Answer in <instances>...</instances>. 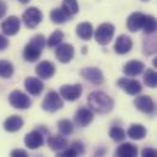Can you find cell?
I'll return each instance as SVG.
<instances>
[{
	"label": "cell",
	"mask_w": 157,
	"mask_h": 157,
	"mask_svg": "<svg viewBox=\"0 0 157 157\" xmlns=\"http://www.w3.org/2000/svg\"><path fill=\"white\" fill-rule=\"evenodd\" d=\"M87 104L93 113L105 114L113 109L114 101L110 96L102 91H93L87 97Z\"/></svg>",
	"instance_id": "1"
},
{
	"label": "cell",
	"mask_w": 157,
	"mask_h": 157,
	"mask_svg": "<svg viewBox=\"0 0 157 157\" xmlns=\"http://www.w3.org/2000/svg\"><path fill=\"white\" fill-rule=\"evenodd\" d=\"M45 47V37L43 34H36L31 38V40L26 44L23 49V58L26 61L34 63L40 56L43 49Z\"/></svg>",
	"instance_id": "2"
},
{
	"label": "cell",
	"mask_w": 157,
	"mask_h": 157,
	"mask_svg": "<svg viewBox=\"0 0 157 157\" xmlns=\"http://www.w3.org/2000/svg\"><path fill=\"white\" fill-rule=\"evenodd\" d=\"M114 31H115V28H114V26L110 22H103V23H101L97 27L96 32H94V39H96V42L98 44H101V45L108 44L112 40L113 36H114Z\"/></svg>",
	"instance_id": "3"
},
{
	"label": "cell",
	"mask_w": 157,
	"mask_h": 157,
	"mask_svg": "<svg viewBox=\"0 0 157 157\" xmlns=\"http://www.w3.org/2000/svg\"><path fill=\"white\" fill-rule=\"evenodd\" d=\"M63 105H64V102L61 99V96L55 91L48 92L42 102V109L45 112H49V113H54V112L61 109Z\"/></svg>",
	"instance_id": "4"
},
{
	"label": "cell",
	"mask_w": 157,
	"mask_h": 157,
	"mask_svg": "<svg viewBox=\"0 0 157 157\" xmlns=\"http://www.w3.org/2000/svg\"><path fill=\"white\" fill-rule=\"evenodd\" d=\"M43 20V13L39 9L34 7V6H31L28 9H26L22 13V21L23 23L26 25V27L33 29L36 28Z\"/></svg>",
	"instance_id": "5"
},
{
	"label": "cell",
	"mask_w": 157,
	"mask_h": 157,
	"mask_svg": "<svg viewBox=\"0 0 157 157\" xmlns=\"http://www.w3.org/2000/svg\"><path fill=\"white\" fill-rule=\"evenodd\" d=\"M9 103L16 109H27L31 107V98L20 90H13L9 94Z\"/></svg>",
	"instance_id": "6"
},
{
	"label": "cell",
	"mask_w": 157,
	"mask_h": 157,
	"mask_svg": "<svg viewBox=\"0 0 157 157\" xmlns=\"http://www.w3.org/2000/svg\"><path fill=\"white\" fill-rule=\"evenodd\" d=\"M82 93V86L80 83H75V85H63L59 90V94L61 96V98L66 99V101H76L81 97Z\"/></svg>",
	"instance_id": "7"
},
{
	"label": "cell",
	"mask_w": 157,
	"mask_h": 157,
	"mask_svg": "<svg viewBox=\"0 0 157 157\" xmlns=\"http://www.w3.org/2000/svg\"><path fill=\"white\" fill-rule=\"evenodd\" d=\"M118 86L124 91L126 92L128 94H131V96H136L139 94L141 91H142V86L141 83L137 81V80H134V78H126V77H121L117 81Z\"/></svg>",
	"instance_id": "8"
},
{
	"label": "cell",
	"mask_w": 157,
	"mask_h": 157,
	"mask_svg": "<svg viewBox=\"0 0 157 157\" xmlns=\"http://www.w3.org/2000/svg\"><path fill=\"white\" fill-rule=\"evenodd\" d=\"M74 54H75V49L71 44L69 43H60L56 45V49H55V56L56 59L63 63V64H67L72 60L74 58Z\"/></svg>",
	"instance_id": "9"
},
{
	"label": "cell",
	"mask_w": 157,
	"mask_h": 157,
	"mask_svg": "<svg viewBox=\"0 0 157 157\" xmlns=\"http://www.w3.org/2000/svg\"><path fill=\"white\" fill-rule=\"evenodd\" d=\"M43 144H44V132L39 128L29 131L25 136V145L29 150H36V148L40 147Z\"/></svg>",
	"instance_id": "10"
},
{
	"label": "cell",
	"mask_w": 157,
	"mask_h": 157,
	"mask_svg": "<svg viewBox=\"0 0 157 157\" xmlns=\"http://www.w3.org/2000/svg\"><path fill=\"white\" fill-rule=\"evenodd\" d=\"M81 76L83 78H86L87 81H90L91 83L93 85H102L103 81H104V76H103V72L98 69V67H94V66H90V67H83L81 71H80Z\"/></svg>",
	"instance_id": "11"
},
{
	"label": "cell",
	"mask_w": 157,
	"mask_h": 157,
	"mask_svg": "<svg viewBox=\"0 0 157 157\" xmlns=\"http://www.w3.org/2000/svg\"><path fill=\"white\" fill-rule=\"evenodd\" d=\"M93 120V112L90 108L82 107L74 115V123L78 128H85Z\"/></svg>",
	"instance_id": "12"
},
{
	"label": "cell",
	"mask_w": 157,
	"mask_h": 157,
	"mask_svg": "<svg viewBox=\"0 0 157 157\" xmlns=\"http://www.w3.org/2000/svg\"><path fill=\"white\" fill-rule=\"evenodd\" d=\"M21 27V21L17 16H9L1 23V29L5 36H15Z\"/></svg>",
	"instance_id": "13"
},
{
	"label": "cell",
	"mask_w": 157,
	"mask_h": 157,
	"mask_svg": "<svg viewBox=\"0 0 157 157\" xmlns=\"http://www.w3.org/2000/svg\"><path fill=\"white\" fill-rule=\"evenodd\" d=\"M134 105L142 113L146 114H152L155 112V102L152 101V98L150 96L142 94V96H137L134 99Z\"/></svg>",
	"instance_id": "14"
},
{
	"label": "cell",
	"mask_w": 157,
	"mask_h": 157,
	"mask_svg": "<svg viewBox=\"0 0 157 157\" xmlns=\"http://www.w3.org/2000/svg\"><path fill=\"white\" fill-rule=\"evenodd\" d=\"M25 88L26 91L32 94V96H38L42 93L43 88H44V83L40 81V78L38 77H33V76H28L25 80Z\"/></svg>",
	"instance_id": "15"
},
{
	"label": "cell",
	"mask_w": 157,
	"mask_h": 157,
	"mask_svg": "<svg viewBox=\"0 0 157 157\" xmlns=\"http://www.w3.org/2000/svg\"><path fill=\"white\" fill-rule=\"evenodd\" d=\"M131 48H132V40H131V38L129 36L120 34L117 38L115 44H114V50H115L117 54H120V55L126 54V53H129L131 50Z\"/></svg>",
	"instance_id": "16"
},
{
	"label": "cell",
	"mask_w": 157,
	"mask_h": 157,
	"mask_svg": "<svg viewBox=\"0 0 157 157\" xmlns=\"http://www.w3.org/2000/svg\"><path fill=\"white\" fill-rule=\"evenodd\" d=\"M36 74L40 78H50L55 74V66L52 61L43 60L36 66Z\"/></svg>",
	"instance_id": "17"
},
{
	"label": "cell",
	"mask_w": 157,
	"mask_h": 157,
	"mask_svg": "<svg viewBox=\"0 0 157 157\" xmlns=\"http://www.w3.org/2000/svg\"><path fill=\"white\" fill-rule=\"evenodd\" d=\"M145 69V64L142 61H139V60H130L128 61L125 65H124V74L128 76V77H134V76H137L140 75Z\"/></svg>",
	"instance_id": "18"
},
{
	"label": "cell",
	"mask_w": 157,
	"mask_h": 157,
	"mask_svg": "<svg viewBox=\"0 0 157 157\" xmlns=\"http://www.w3.org/2000/svg\"><path fill=\"white\" fill-rule=\"evenodd\" d=\"M145 15L141 12H132L126 20V28L130 32H137L142 28Z\"/></svg>",
	"instance_id": "19"
},
{
	"label": "cell",
	"mask_w": 157,
	"mask_h": 157,
	"mask_svg": "<svg viewBox=\"0 0 157 157\" xmlns=\"http://www.w3.org/2000/svg\"><path fill=\"white\" fill-rule=\"evenodd\" d=\"M47 144L50 147V150H53L55 152H59V151L64 150L67 146V140L61 134L60 135H50V136H48Z\"/></svg>",
	"instance_id": "20"
},
{
	"label": "cell",
	"mask_w": 157,
	"mask_h": 157,
	"mask_svg": "<svg viewBox=\"0 0 157 157\" xmlns=\"http://www.w3.org/2000/svg\"><path fill=\"white\" fill-rule=\"evenodd\" d=\"M23 126V119L20 115H11L5 119L4 121V129L9 132H15L18 131Z\"/></svg>",
	"instance_id": "21"
},
{
	"label": "cell",
	"mask_w": 157,
	"mask_h": 157,
	"mask_svg": "<svg viewBox=\"0 0 157 157\" xmlns=\"http://www.w3.org/2000/svg\"><path fill=\"white\" fill-rule=\"evenodd\" d=\"M137 155V147L131 142H124L115 150V156L119 157H134Z\"/></svg>",
	"instance_id": "22"
},
{
	"label": "cell",
	"mask_w": 157,
	"mask_h": 157,
	"mask_svg": "<svg viewBox=\"0 0 157 157\" xmlns=\"http://www.w3.org/2000/svg\"><path fill=\"white\" fill-rule=\"evenodd\" d=\"M49 16H50L52 22L58 23V25L65 23L66 21L71 20V17H72L71 15H69V13H67L64 9H61V7H59V9H53V10L50 11Z\"/></svg>",
	"instance_id": "23"
},
{
	"label": "cell",
	"mask_w": 157,
	"mask_h": 157,
	"mask_svg": "<svg viewBox=\"0 0 157 157\" xmlns=\"http://www.w3.org/2000/svg\"><path fill=\"white\" fill-rule=\"evenodd\" d=\"M76 34L83 39V40H90L93 36V27L90 22H81L76 27Z\"/></svg>",
	"instance_id": "24"
},
{
	"label": "cell",
	"mask_w": 157,
	"mask_h": 157,
	"mask_svg": "<svg viewBox=\"0 0 157 157\" xmlns=\"http://www.w3.org/2000/svg\"><path fill=\"white\" fill-rule=\"evenodd\" d=\"M146 128L141 124H131L128 129V136L132 140H142L146 136Z\"/></svg>",
	"instance_id": "25"
},
{
	"label": "cell",
	"mask_w": 157,
	"mask_h": 157,
	"mask_svg": "<svg viewBox=\"0 0 157 157\" xmlns=\"http://www.w3.org/2000/svg\"><path fill=\"white\" fill-rule=\"evenodd\" d=\"M157 28V22L155 16L152 15H145L144 17V23H142V29L145 32V34H152L156 32Z\"/></svg>",
	"instance_id": "26"
},
{
	"label": "cell",
	"mask_w": 157,
	"mask_h": 157,
	"mask_svg": "<svg viewBox=\"0 0 157 157\" xmlns=\"http://www.w3.org/2000/svg\"><path fill=\"white\" fill-rule=\"evenodd\" d=\"M64 38V33L60 31V29H55L49 37L48 39H45V45H48L49 48H55L58 44L61 43Z\"/></svg>",
	"instance_id": "27"
},
{
	"label": "cell",
	"mask_w": 157,
	"mask_h": 157,
	"mask_svg": "<svg viewBox=\"0 0 157 157\" xmlns=\"http://www.w3.org/2000/svg\"><path fill=\"white\" fill-rule=\"evenodd\" d=\"M13 75V65L9 60H0V77L10 78Z\"/></svg>",
	"instance_id": "28"
},
{
	"label": "cell",
	"mask_w": 157,
	"mask_h": 157,
	"mask_svg": "<svg viewBox=\"0 0 157 157\" xmlns=\"http://www.w3.org/2000/svg\"><path fill=\"white\" fill-rule=\"evenodd\" d=\"M58 130L64 136L71 135L72 131H74V124L67 119H61V120L58 121Z\"/></svg>",
	"instance_id": "29"
},
{
	"label": "cell",
	"mask_w": 157,
	"mask_h": 157,
	"mask_svg": "<svg viewBox=\"0 0 157 157\" xmlns=\"http://www.w3.org/2000/svg\"><path fill=\"white\" fill-rule=\"evenodd\" d=\"M144 83L147 87H157V74L152 69H147L146 72L144 74Z\"/></svg>",
	"instance_id": "30"
},
{
	"label": "cell",
	"mask_w": 157,
	"mask_h": 157,
	"mask_svg": "<svg viewBox=\"0 0 157 157\" xmlns=\"http://www.w3.org/2000/svg\"><path fill=\"white\" fill-rule=\"evenodd\" d=\"M109 136H110V139H112L113 141H115V142H121V141L125 140L126 132H125L120 126H113V128H110V130H109Z\"/></svg>",
	"instance_id": "31"
},
{
	"label": "cell",
	"mask_w": 157,
	"mask_h": 157,
	"mask_svg": "<svg viewBox=\"0 0 157 157\" xmlns=\"http://www.w3.org/2000/svg\"><path fill=\"white\" fill-rule=\"evenodd\" d=\"M61 9H64L69 15L74 16L78 12V4L77 0H63Z\"/></svg>",
	"instance_id": "32"
},
{
	"label": "cell",
	"mask_w": 157,
	"mask_h": 157,
	"mask_svg": "<svg viewBox=\"0 0 157 157\" xmlns=\"http://www.w3.org/2000/svg\"><path fill=\"white\" fill-rule=\"evenodd\" d=\"M75 151H76V153H77V156H80V155H82L83 152H85V145L80 141V140H76V141H74L71 145H70Z\"/></svg>",
	"instance_id": "33"
},
{
	"label": "cell",
	"mask_w": 157,
	"mask_h": 157,
	"mask_svg": "<svg viewBox=\"0 0 157 157\" xmlns=\"http://www.w3.org/2000/svg\"><path fill=\"white\" fill-rule=\"evenodd\" d=\"M156 155H157L156 150L151 148V147H146L141 151V156H144V157H156Z\"/></svg>",
	"instance_id": "34"
},
{
	"label": "cell",
	"mask_w": 157,
	"mask_h": 157,
	"mask_svg": "<svg viewBox=\"0 0 157 157\" xmlns=\"http://www.w3.org/2000/svg\"><path fill=\"white\" fill-rule=\"evenodd\" d=\"M11 156H13V157H27L28 155H27V152L25 151V150H21V148H16V150H12L11 151V153H10Z\"/></svg>",
	"instance_id": "35"
},
{
	"label": "cell",
	"mask_w": 157,
	"mask_h": 157,
	"mask_svg": "<svg viewBox=\"0 0 157 157\" xmlns=\"http://www.w3.org/2000/svg\"><path fill=\"white\" fill-rule=\"evenodd\" d=\"M7 45H9V39L4 34H0V50H4Z\"/></svg>",
	"instance_id": "36"
},
{
	"label": "cell",
	"mask_w": 157,
	"mask_h": 157,
	"mask_svg": "<svg viewBox=\"0 0 157 157\" xmlns=\"http://www.w3.org/2000/svg\"><path fill=\"white\" fill-rule=\"evenodd\" d=\"M6 11H7V6H6L5 1L0 0V18H2L6 15Z\"/></svg>",
	"instance_id": "37"
},
{
	"label": "cell",
	"mask_w": 157,
	"mask_h": 157,
	"mask_svg": "<svg viewBox=\"0 0 157 157\" xmlns=\"http://www.w3.org/2000/svg\"><path fill=\"white\" fill-rule=\"evenodd\" d=\"M18 1H20L21 4H27V2H29L31 0H18Z\"/></svg>",
	"instance_id": "38"
},
{
	"label": "cell",
	"mask_w": 157,
	"mask_h": 157,
	"mask_svg": "<svg viewBox=\"0 0 157 157\" xmlns=\"http://www.w3.org/2000/svg\"><path fill=\"white\" fill-rule=\"evenodd\" d=\"M153 65H155V66H157V59H156V58L153 59Z\"/></svg>",
	"instance_id": "39"
},
{
	"label": "cell",
	"mask_w": 157,
	"mask_h": 157,
	"mask_svg": "<svg viewBox=\"0 0 157 157\" xmlns=\"http://www.w3.org/2000/svg\"><path fill=\"white\" fill-rule=\"evenodd\" d=\"M142 1H147V0H142Z\"/></svg>",
	"instance_id": "40"
}]
</instances>
